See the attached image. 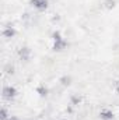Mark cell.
Returning <instances> with one entry per match:
<instances>
[{
    "label": "cell",
    "mask_w": 119,
    "mask_h": 120,
    "mask_svg": "<svg viewBox=\"0 0 119 120\" xmlns=\"http://www.w3.org/2000/svg\"><path fill=\"white\" fill-rule=\"evenodd\" d=\"M80 101H81V98H80V96H73V98H71V103H73V105H77Z\"/></svg>",
    "instance_id": "obj_8"
},
{
    "label": "cell",
    "mask_w": 119,
    "mask_h": 120,
    "mask_svg": "<svg viewBox=\"0 0 119 120\" xmlns=\"http://www.w3.org/2000/svg\"><path fill=\"white\" fill-rule=\"evenodd\" d=\"M64 46H66V42H64V41H62V39L55 42V50H62Z\"/></svg>",
    "instance_id": "obj_6"
},
{
    "label": "cell",
    "mask_w": 119,
    "mask_h": 120,
    "mask_svg": "<svg viewBox=\"0 0 119 120\" xmlns=\"http://www.w3.org/2000/svg\"><path fill=\"white\" fill-rule=\"evenodd\" d=\"M16 90L14 88H11V87H6L4 90H3V95H4V98H7V99H11V98H14L16 96Z\"/></svg>",
    "instance_id": "obj_1"
},
{
    "label": "cell",
    "mask_w": 119,
    "mask_h": 120,
    "mask_svg": "<svg viewBox=\"0 0 119 120\" xmlns=\"http://www.w3.org/2000/svg\"><path fill=\"white\" fill-rule=\"evenodd\" d=\"M6 70H7V73H8V74H13V71H14V68H13V67H10V66H7V67H6Z\"/></svg>",
    "instance_id": "obj_12"
},
{
    "label": "cell",
    "mask_w": 119,
    "mask_h": 120,
    "mask_svg": "<svg viewBox=\"0 0 119 120\" xmlns=\"http://www.w3.org/2000/svg\"><path fill=\"white\" fill-rule=\"evenodd\" d=\"M13 120H16V119H13Z\"/></svg>",
    "instance_id": "obj_14"
},
{
    "label": "cell",
    "mask_w": 119,
    "mask_h": 120,
    "mask_svg": "<svg viewBox=\"0 0 119 120\" xmlns=\"http://www.w3.org/2000/svg\"><path fill=\"white\" fill-rule=\"evenodd\" d=\"M105 6H107V8H112L115 6V1L114 0H107L105 1Z\"/></svg>",
    "instance_id": "obj_7"
},
{
    "label": "cell",
    "mask_w": 119,
    "mask_h": 120,
    "mask_svg": "<svg viewBox=\"0 0 119 120\" xmlns=\"http://www.w3.org/2000/svg\"><path fill=\"white\" fill-rule=\"evenodd\" d=\"M14 34H16V31L13 30L11 27H10V28H6V30L3 31V35H4L6 38H11V36H14Z\"/></svg>",
    "instance_id": "obj_5"
},
{
    "label": "cell",
    "mask_w": 119,
    "mask_h": 120,
    "mask_svg": "<svg viewBox=\"0 0 119 120\" xmlns=\"http://www.w3.org/2000/svg\"><path fill=\"white\" fill-rule=\"evenodd\" d=\"M38 92H39V95L45 96V95H46V88H44V87H39V88H38Z\"/></svg>",
    "instance_id": "obj_9"
},
{
    "label": "cell",
    "mask_w": 119,
    "mask_h": 120,
    "mask_svg": "<svg viewBox=\"0 0 119 120\" xmlns=\"http://www.w3.org/2000/svg\"><path fill=\"white\" fill-rule=\"evenodd\" d=\"M1 120H6L7 119V112H6V109H1Z\"/></svg>",
    "instance_id": "obj_11"
},
{
    "label": "cell",
    "mask_w": 119,
    "mask_h": 120,
    "mask_svg": "<svg viewBox=\"0 0 119 120\" xmlns=\"http://www.w3.org/2000/svg\"><path fill=\"white\" fill-rule=\"evenodd\" d=\"M31 3H32L36 8H39V10H44V8H46V6H48L46 0H31Z\"/></svg>",
    "instance_id": "obj_2"
},
{
    "label": "cell",
    "mask_w": 119,
    "mask_h": 120,
    "mask_svg": "<svg viewBox=\"0 0 119 120\" xmlns=\"http://www.w3.org/2000/svg\"><path fill=\"white\" fill-rule=\"evenodd\" d=\"M99 116H101V119H104V120H111L112 117H114L112 112H109V110H102Z\"/></svg>",
    "instance_id": "obj_4"
},
{
    "label": "cell",
    "mask_w": 119,
    "mask_h": 120,
    "mask_svg": "<svg viewBox=\"0 0 119 120\" xmlns=\"http://www.w3.org/2000/svg\"><path fill=\"white\" fill-rule=\"evenodd\" d=\"M18 55H20L21 59L28 60V57H30V49H28V48H21L20 52H18Z\"/></svg>",
    "instance_id": "obj_3"
},
{
    "label": "cell",
    "mask_w": 119,
    "mask_h": 120,
    "mask_svg": "<svg viewBox=\"0 0 119 120\" xmlns=\"http://www.w3.org/2000/svg\"><path fill=\"white\" fill-rule=\"evenodd\" d=\"M118 94H119V85H118Z\"/></svg>",
    "instance_id": "obj_13"
},
{
    "label": "cell",
    "mask_w": 119,
    "mask_h": 120,
    "mask_svg": "<svg viewBox=\"0 0 119 120\" xmlns=\"http://www.w3.org/2000/svg\"><path fill=\"white\" fill-rule=\"evenodd\" d=\"M62 84H63V85H69V84H70V78H69V77H67V78L63 77V78H62Z\"/></svg>",
    "instance_id": "obj_10"
}]
</instances>
